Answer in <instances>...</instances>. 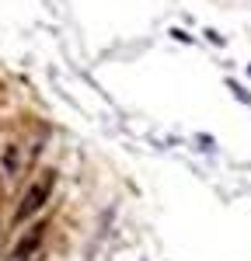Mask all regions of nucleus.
I'll list each match as a JSON object with an SVG mask.
<instances>
[{
  "label": "nucleus",
  "instance_id": "2",
  "mask_svg": "<svg viewBox=\"0 0 251 261\" xmlns=\"http://www.w3.org/2000/svg\"><path fill=\"white\" fill-rule=\"evenodd\" d=\"M45 230H49V226H35V230L28 233V241H21V244H18L14 258H18V261H24V258H28V254H32V251H35V247L42 244V237H45Z\"/></svg>",
  "mask_w": 251,
  "mask_h": 261
},
{
  "label": "nucleus",
  "instance_id": "1",
  "mask_svg": "<svg viewBox=\"0 0 251 261\" xmlns=\"http://www.w3.org/2000/svg\"><path fill=\"white\" fill-rule=\"evenodd\" d=\"M53 181H56V178H53V171H45V174H42V178L35 181L28 192H24V199H21V205H18V223H21V220H28L32 213H39L42 205H45L49 192H53Z\"/></svg>",
  "mask_w": 251,
  "mask_h": 261
}]
</instances>
